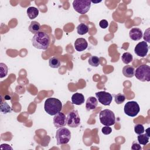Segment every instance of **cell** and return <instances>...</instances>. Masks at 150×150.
<instances>
[{
	"label": "cell",
	"instance_id": "3",
	"mask_svg": "<svg viewBox=\"0 0 150 150\" xmlns=\"http://www.w3.org/2000/svg\"><path fill=\"white\" fill-rule=\"evenodd\" d=\"M99 118L101 123L105 126L112 125L115 122L114 113L108 109L101 111L99 114Z\"/></svg>",
	"mask_w": 150,
	"mask_h": 150
},
{
	"label": "cell",
	"instance_id": "13",
	"mask_svg": "<svg viewBox=\"0 0 150 150\" xmlns=\"http://www.w3.org/2000/svg\"><path fill=\"white\" fill-rule=\"evenodd\" d=\"M129 35L130 38L135 41L140 40L142 38V31L138 28H132L129 32Z\"/></svg>",
	"mask_w": 150,
	"mask_h": 150
},
{
	"label": "cell",
	"instance_id": "25",
	"mask_svg": "<svg viewBox=\"0 0 150 150\" xmlns=\"http://www.w3.org/2000/svg\"><path fill=\"white\" fill-rule=\"evenodd\" d=\"M114 100H115V102L117 104H120L124 102V101L125 100V97L123 94L119 93V94H117V95H115Z\"/></svg>",
	"mask_w": 150,
	"mask_h": 150
},
{
	"label": "cell",
	"instance_id": "24",
	"mask_svg": "<svg viewBox=\"0 0 150 150\" xmlns=\"http://www.w3.org/2000/svg\"><path fill=\"white\" fill-rule=\"evenodd\" d=\"M8 70V67L5 63H0V78H3L7 75Z\"/></svg>",
	"mask_w": 150,
	"mask_h": 150
},
{
	"label": "cell",
	"instance_id": "8",
	"mask_svg": "<svg viewBox=\"0 0 150 150\" xmlns=\"http://www.w3.org/2000/svg\"><path fill=\"white\" fill-rule=\"evenodd\" d=\"M67 124L71 128H76L80 124V118L77 110H73L69 112L67 117Z\"/></svg>",
	"mask_w": 150,
	"mask_h": 150
},
{
	"label": "cell",
	"instance_id": "7",
	"mask_svg": "<svg viewBox=\"0 0 150 150\" xmlns=\"http://www.w3.org/2000/svg\"><path fill=\"white\" fill-rule=\"evenodd\" d=\"M124 111L125 114L133 117L136 116L140 111L139 106L137 102L134 101H131L127 102L124 108Z\"/></svg>",
	"mask_w": 150,
	"mask_h": 150
},
{
	"label": "cell",
	"instance_id": "29",
	"mask_svg": "<svg viewBox=\"0 0 150 150\" xmlns=\"http://www.w3.org/2000/svg\"><path fill=\"white\" fill-rule=\"evenodd\" d=\"M131 149L133 150H141L142 147L138 142H137V141H134L132 144Z\"/></svg>",
	"mask_w": 150,
	"mask_h": 150
},
{
	"label": "cell",
	"instance_id": "5",
	"mask_svg": "<svg viewBox=\"0 0 150 150\" xmlns=\"http://www.w3.org/2000/svg\"><path fill=\"white\" fill-rule=\"evenodd\" d=\"M57 145L67 144L71 138V132L69 129L65 127H60L56 132Z\"/></svg>",
	"mask_w": 150,
	"mask_h": 150
},
{
	"label": "cell",
	"instance_id": "14",
	"mask_svg": "<svg viewBox=\"0 0 150 150\" xmlns=\"http://www.w3.org/2000/svg\"><path fill=\"white\" fill-rule=\"evenodd\" d=\"M72 104L80 105L84 103V97L81 93H76L71 96Z\"/></svg>",
	"mask_w": 150,
	"mask_h": 150
},
{
	"label": "cell",
	"instance_id": "6",
	"mask_svg": "<svg viewBox=\"0 0 150 150\" xmlns=\"http://www.w3.org/2000/svg\"><path fill=\"white\" fill-rule=\"evenodd\" d=\"M91 1L90 0H74L73 2L74 9L80 14H85L90 9Z\"/></svg>",
	"mask_w": 150,
	"mask_h": 150
},
{
	"label": "cell",
	"instance_id": "17",
	"mask_svg": "<svg viewBox=\"0 0 150 150\" xmlns=\"http://www.w3.org/2000/svg\"><path fill=\"white\" fill-rule=\"evenodd\" d=\"M122 73L125 77L131 78L135 74L134 67L131 65L125 66L122 69Z\"/></svg>",
	"mask_w": 150,
	"mask_h": 150
},
{
	"label": "cell",
	"instance_id": "2",
	"mask_svg": "<svg viewBox=\"0 0 150 150\" xmlns=\"http://www.w3.org/2000/svg\"><path fill=\"white\" fill-rule=\"evenodd\" d=\"M45 111L50 115H54L62 109V102L57 98L50 97L46 100L44 104Z\"/></svg>",
	"mask_w": 150,
	"mask_h": 150
},
{
	"label": "cell",
	"instance_id": "18",
	"mask_svg": "<svg viewBox=\"0 0 150 150\" xmlns=\"http://www.w3.org/2000/svg\"><path fill=\"white\" fill-rule=\"evenodd\" d=\"M26 12L29 19H33L38 16L39 9L34 6H30L27 9Z\"/></svg>",
	"mask_w": 150,
	"mask_h": 150
},
{
	"label": "cell",
	"instance_id": "16",
	"mask_svg": "<svg viewBox=\"0 0 150 150\" xmlns=\"http://www.w3.org/2000/svg\"><path fill=\"white\" fill-rule=\"evenodd\" d=\"M149 129V128L148 129H146V133L141 134L138 135V136L137 137V139H138V142L139 144L145 145L148 143L149 139V131H148Z\"/></svg>",
	"mask_w": 150,
	"mask_h": 150
},
{
	"label": "cell",
	"instance_id": "21",
	"mask_svg": "<svg viewBox=\"0 0 150 150\" xmlns=\"http://www.w3.org/2000/svg\"><path fill=\"white\" fill-rule=\"evenodd\" d=\"M49 66L53 69H57L60 66V61L56 57H52L49 60Z\"/></svg>",
	"mask_w": 150,
	"mask_h": 150
},
{
	"label": "cell",
	"instance_id": "11",
	"mask_svg": "<svg viewBox=\"0 0 150 150\" xmlns=\"http://www.w3.org/2000/svg\"><path fill=\"white\" fill-rule=\"evenodd\" d=\"M53 124L56 128L64 127L67 124V117L62 112H59L53 117Z\"/></svg>",
	"mask_w": 150,
	"mask_h": 150
},
{
	"label": "cell",
	"instance_id": "22",
	"mask_svg": "<svg viewBox=\"0 0 150 150\" xmlns=\"http://www.w3.org/2000/svg\"><path fill=\"white\" fill-rule=\"evenodd\" d=\"M121 60L124 64H128L132 61L133 56L130 53L125 52L122 54V55L121 56Z\"/></svg>",
	"mask_w": 150,
	"mask_h": 150
},
{
	"label": "cell",
	"instance_id": "12",
	"mask_svg": "<svg viewBox=\"0 0 150 150\" xmlns=\"http://www.w3.org/2000/svg\"><path fill=\"white\" fill-rule=\"evenodd\" d=\"M88 43L84 38H78L75 40V49L78 52H81L87 48Z\"/></svg>",
	"mask_w": 150,
	"mask_h": 150
},
{
	"label": "cell",
	"instance_id": "28",
	"mask_svg": "<svg viewBox=\"0 0 150 150\" xmlns=\"http://www.w3.org/2000/svg\"><path fill=\"white\" fill-rule=\"evenodd\" d=\"M101 132L104 135H108L112 132V128L109 126L103 127L101 129Z\"/></svg>",
	"mask_w": 150,
	"mask_h": 150
},
{
	"label": "cell",
	"instance_id": "23",
	"mask_svg": "<svg viewBox=\"0 0 150 150\" xmlns=\"http://www.w3.org/2000/svg\"><path fill=\"white\" fill-rule=\"evenodd\" d=\"M90 65L93 67H98L100 64V60L96 56H91L88 61Z\"/></svg>",
	"mask_w": 150,
	"mask_h": 150
},
{
	"label": "cell",
	"instance_id": "9",
	"mask_svg": "<svg viewBox=\"0 0 150 150\" xmlns=\"http://www.w3.org/2000/svg\"><path fill=\"white\" fill-rule=\"evenodd\" d=\"M96 96L98 101L104 105H109L112 100V95L104 91L97 92L96 93Z\"/></svg>",
	"mask_w": 150,
	"mask_h": 150
},
{
	"label": "cell",
	"instance_id": "20",
	"mask_svg": "<svg viewBox=\"0 0 150 150\" xmlns=\"http://www.w3.org/2000/svg\"><path fill=\"white\" fill-rule=\"evenodd\" d=\"M88 26L84 23H81L77 27V32L80 35H85L87 33H88Z\"/></svg>",
	"mask_w": 150,
	"mask_h": 150
},
{
	"label": "cell",
	"instance_id": "26",
	"mask_svg": "<svg viewBox=\"0 0 150 150\" xmlns=\"http://www.w3.org/2000/svg\"><path fill=\"white\" fill-rule=\"evenodd\" d=\"M1 110L2 113L7 114L11 111V107L6 103L5 102L1 104Z\"/></svg>",
	"mask_w": 150,
	"mask_h": 150
},
{
	"label": "cell",
	"instance_id": "31",
	"mask_svg": "<svg viewBox=\"0 0 150 150\" xmlns=\"http://www.w3.org/2000/svg\"><path fill=\"white\" fill-rule=\"evenodd\" d=\"M149 29L148 28L145 32V33H144V40H146V38H148V40L149 42Z\"/></svg>",
	"mask_w": 150,
	"mask_h": 150
},
{
	"label": "cell",
	"instance_id": "19",
	"mask_svg": "<svg viewBox=\"0 0 150 150\" xmlns=\"http://www.w3.org/2000/svg\"><path fill=\"white\" fill-rule=\"evenodd\" d=\"M40 29V25L37 21H32L29 26V30L32 33L36 34L39 32Z\"/></svg>",
	"mask_w": 150,
	"mask_h": 150
},
{
	"label": "cell",
	"instance_id": "1",
	"mask_svg": "<svg viewBox=\"0 0 150 150\" xmlns=\"http://www.w3.org/2000/svg\"><path fill=\"white\" fill-rule=\"evenodd\" d=\"M50 38L44 32H39L35 34L32 39V45L36 49L46 50L49 47Z\"/></svg>",
	"mask_w": 150,
	"mask_h": 150
},
{
	"label": "cell",
	"instance_id": "10",
	"mask_svg": "<svg viewBox=\"0 0 150 150\" xmlns=\"http://www.w3.org/2000/svg\"><path fill=\"white\" fill-rule=\"evenodd\" d=\"M148 45L145 41L139 42L134 48L135 53L139 57H145L147 55L148 52Z\"/></svg>",
	"mask_w": 150,
	"mask_h": 150
},
{
	"label": "cell",
	"instance_id": "27",
	"mask_svg": "<svg viewBox=\"0 0 150 150\" xmlns=\"http://www.w3.org/2000/svg\"><path fill=\"white\" fill-rule=\"evenodd\" d=\"M134 131L138 135L143 134L144 132V131H145L144 127L143 125L141 124H136L135 125V127H134Z\"/></svg>",
	"mask_w": 150,
	"mask_h": 150
},
{
	"label": "cell",
	"instance_id": "4",
	"mask_svg": "<svg viewBox=\"0 0 150 150\" xmlns=\"http://www.w3.org/2000/svg\"><path fill=\"white\" fill-rule=\"evenodd\" d=\"M134 76L141 81H150V67L146 64L139 66L135 70Z\"/></svg>",
	"mask_w": 150,
	"mask_h": 150
},
{
	"label": "cell",
	"instance_id": "15",
	"mask_svg": "<svg viewBox=\"0 0 150 150\" xmlns=\"http://www.w3.org/2000/svg\"><path fill=\"white\" fill-rule=\"evenodd\" d=\"M98 104L97 100L94 97H89L86 103V108L87 111L94 110L96 108Z\"/></svg>",
	"mask_w": 150,
	"mask_h": 150
},
{
	"label": "cell",
	"instance_id": "30",
	"mask_svg": "<svg viewBox=\"0 0 150 150\" xmlns=\"http://www.w3.org/2000/svg\"><path fill=\"white\" fill-rule=\"evenodd\" d=\"M99 25L100 26L103 28V29H105L108 27V21L107 20H105V19H103L101 21H100L99 22Z\"/></svg>",
	"mask_w": 150,
	"mask_h": 150
}]
</instances>
